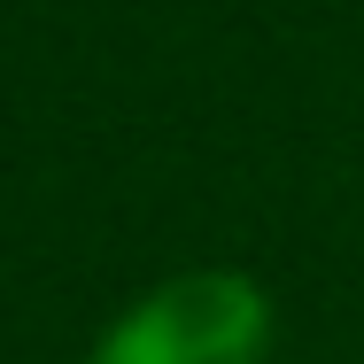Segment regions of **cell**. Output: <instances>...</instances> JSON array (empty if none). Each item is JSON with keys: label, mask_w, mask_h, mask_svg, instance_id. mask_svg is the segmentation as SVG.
<instances>
[{"label": "cell", "mask_w": 364, "mask_h": 364, "mask_svg": "<svg viewBox=\"0 0 364 364\" xmlns=\"http://www.w3.org/2000/svg\"><path fill=\"white\" fill-rule=\"evenodd\" d=\"M272 302L240 272H178L140 310H124L93 364H264Z\"/></svg>", "instance_id": "6da1fadb"}]
</instances>
